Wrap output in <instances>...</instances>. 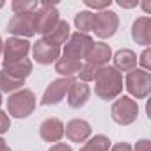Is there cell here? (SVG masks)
I'll return each instance as SVG.
<instances>
[{
    "instance_id": "obj_23",
    "label": "cell",
    "mask_w": 151,
    "mask_h": 151,
    "mask_svg": "<svg viewBox=\"0 0 151 151\" xmlns=\"http://www.w3.org/2000/svg\"><path fill=\"white\" fill-rule=\"evenodd\" d=\"M93 18L94 14L91 11H80L75 16V25H77L80 34H87L89 30H93Z\"/></svg>"
},
{
    "instance_id": "obj_34",
    "label": "cell",
    "mask_w": 151,
    "mask_h": 151,
    "mask_svg": "<svg viewBox=\"0 0 151 151\" xmlns=\"http://www.w3.org/2000/svg\"><path fill=\"white\" fill-rule=\"evenodd\" d=\"M142 7H144V11H146V14H147V13H149V9H151V4H149V2H144V4H142Z\"/></svg>"
},
{
    "instance_id": "obj_14",
    "label": "cell",
    "mask_w": 151,
    "mask_h": 151,
    "mask_svg": "<svg viewBox=\"0 0 151 151\" xmlns=\"http://www.w3.org/2000/svg\"><path fill=\"white\" fill-rule=\"evenodd\" d=\"M39 135L46 142H59L64 137V124L57 117H48L39 126Z\"/></svg>"
},
{
    "instance_id": "obj_30",
    "label": "cell",
    "mask_w": 151,
    "mask_h": 151,
    "mask_svg": "<svg viewBox=\"0 0 151 151\" xmlns=\"http://www.w3.org/2000/svg\"><path fill=\"white\" fill-rule=\"evenodd\" d=\"M48 151H73L71 149V146L69 144H64V142H57V144H53Z\"/></svg>"
},
{
    "instance_id": "obj_26",
    "label": "cell",
    "mask_w": 151,
    "mask_h": 151,
    "mask_svg": "<svg viewBox=\"0 0 151 151\" xmlns=\"http://www.w3.org/2000/svg\"><path fill=\"white\" fill-rule=\"evenodd\" d=\"M84 4L91 9H98V11H105L112 6V0H84Z\"/></svg>"
},
{
    "instance_id": "obj_15",
    "label": "cell",
    "mask_w": 151,
    "mask_h": 151,
    "mask_svg": "<svg viewBox=\"0 0 151 151\" xmlns=\"http://www.w3.org/2000/svg\"><path fill=\"white\" fill-rule=\"evenodd\" d=\"M86 59H87L89 64H93L96 68H101V66H107V62L112 59V50L107 43H93Z\"/></svg>"
},
{
    "instance_id": "obj_18",
    "label": "cell",
    "mask_w": 151,
    "mask_h": 151,
    "mask_svg": "<svg viewBox=\"0 0 151 151\" xmlns=\"http://www.w3.org/2000/svg\"><path fill=\"white\" fill-rule=\"evenodd\" d=\"M82 69V60L71 59V57H59L55 60V71L59 75H62L64 78H73V75H78V71Z\"/></svg>"
},
{
    "instance_id": "obj_17",
    "label": "cell",
    "mask_w": 151,
    "mask_h": 151,
    "mask_svg": "<svg viewBox=\"0 0 151 151\" xmlns=\"http://www.w3.org/2000/svg\"><path fill=\"white\" fill-rule=\"evenodd\" d=\"M114 68L121 73V71H132L137 68V53L128 50V48H123V50H117L114 53Z\"/></svg>"
},
{
    "instance_id": "obj_28",
    "label": "cell",
    "mask_w": 151,
    "mask_h": 151,
    "mask_svg": "<svg viewBox=\"0 0 151 151\" xmlns=\"http://www.w3.org/2000/svg\"><path fill=\"white\" fill-rule=\"evenodd\" d=\"M11 128V121H9V116L4 112V110H0V135L9 132Z\"/></svg>"
},
{
    "instance_id": "obj_5",
    "label": "cell",
    "mask_w": 151,
    "mask_h": 151,
    "mask_svg": "<svg viewBox=\"0 0 151 151\" xmlns=\"http://www.w3.org/2000/svg\"><path fill=\"white\" fill-rule=\"evenodd\" d=\"M110 116H112V119L117 124L128 126V124H132L137 119V116H139V105L130 96H121V98H117L112 103Z\"/></svg>"
},
{
    "instance_id": "obj_36",
    "label": "cell",
    "mask_w": 151,
    "mask_h": 151,
    "mask_svg": "<svg viewBox=\"0 0 151 151\" xmlns=\"http://www.w3.org/2000/svg\"><path fill=\"white\" fill-rule=\"evenodd\" d=\"M4 7V2H2V0H0V9H2Z\"/></svg>"
},
{
    "instance_id": "obj_10",
    "label": "cell",
    "mask_w": 151,
    "mask_h": 151,
    "mask_svg": "<svg viewBox=\"0 0 151 151\" xmlns=\"http://www.w3.org/2000/svg\"><path fill=\"white\" fill-rule=\"evenodd\" d=\"M32 14H14L7 23V32L13 34L14 37H22V39L32 37L36 34L34 27H32Z\"/></svg>"
},
{
    "instance_id": "obj_8",
    "label": "cell",
    "mask_w": 151,
    "mask_h": 151,
    "mask_svg": "<svg viewBox=\"0 0 151 151\" xmlns=\"http://www.w3.org/2000/svg\"><path fill=\"white\" fill-rule=\"evenodd\" d=\"M30 52V43L22 37H9L4 41V64H13L18 60L27 59V53Z\"/></svg>"
},
{
    "instance_id": "obj_37",
    "label": "cell",
    "mask_w": 151,
    "mask_h": 151,
    "mask_svg": "<svg viewBox=\"0 0 151 151\" xmlns=\"http://www.w3.org/2000/svg\"><path fill=\"white\" fill-rule=\"evenodd\" d=\"M0 105H2V94H0Z\"/></svg>"
},
{
    "instance_id": "obj_9",
    "label": "cell",
    "mask_w": 151,
    "mask_h": 151,
    "mask_svg": "<svg viewBox=\"0 0 151 151\" xmlns=\"http://www.w3.org/2000/svg\"><path fill=\"white\" fill-rule=\"evenodd\" d=\"M68 105L71 109H80L87 103L89 96H91V89L87 84L80 82V80H75V78H69L68 82Z\"/></svg>"
},
{
    "instance_id": "obj_13",
    "label": "cell",
    "mask_w": 151,
    "mask_h": 151,
    "mask_svg": "<svg viewBox=\"0 0 151 151\" xmlns=\"http://www.w3.org/2000/svg\"><path fill=\"white\" fill-rule=\"evenodd\" d=\"M64 135L71 142H86L91 137V124L84 119H71L64 126Z\"/></svg>"
},
{
    "instance_id": "obj_35",
    "label": "cell",
    "mask_w": 151,
    "mask_h": 151,
    "mask_svg": "<svg viewBox=\"0 0 151 151\" xmlns=\"http://www.w3.org/2000/svg\"><path fill=\"white\" fill-rule=\"evenodd\" d=\"M2 52H4V41L0 39V55H2Z\"/></svg>"
},
{
    "instance_id": "obj_32",
    "label": "cell",
    "mask_w": 151,
    "mask_h": 151,
    "mask_svg": "<svg viewBox=\"0 0 151 151\" xmlns=\"http://www.w3.org/2000/svg\"><path fill=\"white\" fill-rule=\"evenodd\" d=\"M117 6H119V7H124V9H132V7L139 6V2H137V0H133V2H124V0H117Z\"/></svg>"
},
{
    "instance_id": "obj_25",
    "label": "cell",
    "mask_w": 151,
    "mask_h": 151,
    "mask_svg": "<svg viewBox=\"0 0 151 151\" xmlns=\"http://www.w3.org/2000/svg\"><path fill=\"white\" fill-rule=\"evenodd\" d=\"M96 73H98V68L93 66V64H82V69L78 71V77H80V82L87 84V82H93L94 77H96Z\"/></svg>"
},
{
    "instance_id": "obj_7",
    "label": "cell",
    "mask_w": 151,
    "mask_h": 151,
    "mask_svg": "<svg viewBox=\"0 0 151 151\" xmlns=\"http://www.w3.org/2000/svg\"><path fill=\"white\" fill-rule=\"evenodd\" d=\"M93 43L94 41L87 34L75 32V34L69 36V39H68V43L64 46V53L62 55L71 57V59H77V60H82V59H86V55H87V52H89Z\"/></svg>"
},
{
    "instance_id": "obj_19",
    "label": "cell",
    "mask_w": 151,
    "mask_h": 151,
    "mask_svg": "<svg viewBox=\"0 0 151 151\" xmlns=\"http://www.w3.org/2000/svg\"><path fill=\"white\" fill-rule=\"evenodd\" d=\"M69 36H71V34H69V25H68V22L59 20L57 25H55L46 36H43V39L48 41V43H52V45H55V46H60V45H66V43H68Z\"/></svg>"
},
{
    "instance_id": "obj_24",
    "label": "cell",
    "mask_w": 151,
    "mask_h": 151,
    "mask_svg": "<svg viewBox=\"0 0 151 151\" xmlns=\"http://www.w3.org/2000/svg\"><path fill=\"white\" fill-rule=\"evenodd\" d=\"M14 14H32L37 7H39V2H30V0H14L11 4Z\"/></svg>"
},
{
    "instance_id": "obj_20",
    "label": "cell",
    "mask_w": 151,
    "mask_h": 151,
    "mask_svg": "<svg viewBox=\"0 0 151 151\" xmlns=\"http://www.w3.org/2000/svg\"><path fill=\"white\" fill-rule=\"evenodd\" d=\"M4 71L9 73L11 77H14V78L25 80L29 75L32 73V62L29 59H23V60L13 62V64H4Z\"/></svg>"
},
{
    "instance_id": "obj_22",
    "label": "cell",
    "mask_w": 151,
    "mask_h": 151,
    "mask_svg": "<svg viewBox=\"0 0 151 151\" xmlns=\"http://www.w3.org/2000/svg\"><path fill=\"white\" fill-rule=\"evenodd\" d=\"M109 147H110L109 137H105V135H94L93 139H89L80 147V151H109Z\"/></svg>"
},
{
    "instance_id": "obj_2",
    "label": "cell",
    "mask_w": 151,
    "mask_h": 151,
    "mask_svg": "<svg viewBox=\"0 0 151 151\" xmlns=\"http://www.w3.org/2000/svg\"><path fill=\"white\" fill-rule=\"evenodd\" d=\"M34 109H36V96L29 89L16 91L7 100V114L16 117V119L29 117L34 112Z\"/></svg>"
},
{
    "instance_id": "obj_27",
    "label": "cell",
    "mask_w": 151,
    "mask_h": 151,
    "mask_svg": "<svg viewBox=\"0 0 151 151\" xmlns=\"http://www.w3.org/2000/svg\"><path fill=\"white\" fill-rule=\"evenodd\" d=\"M149 57H151V50H149V48H146V50L140 53V57H139V62H140L142 69L147 71V73H149V69H151V60H149Z\"/></svg>"
},
{
    "instance_id": "obj_33",
    "label": "cell",
    "mask_w": 151,
    "mask_h": 151,
    "mask_svg": "<svg viewBox=\"0 0 151 151\" xmlns=\"http://www.w3.org/2000/svg\"><path fill=\"white\" fill-rule=\"evenodd\" d=\"M0 151H13V149L9 147V144H7L2 137H0Z\"/></svg>"
},
{
    "instance_id": "obj_6",
    "label": "cell",
    "mask_w": 151,
    "mask_h": 151,
    "mask_svg": "<svg viewBox=\"0 0 151 151\" xmlns=\"http://www.w3.org/2000/svg\"><path fill=\"white\" fill-rule=\"evenodd\" d=\"M119 27V18L114 11L110 9H105V11H98L93 18V30L98 37L101 39H107V37H112L116 34Z\"/></svg>"
},
{
    "instance_id": "obj_3",
    "label": "cell",
    "mask_w": 151,
    "mask_h": 151,
    "mask_svg": "<svg viewBox=\"0 0 151 151\" xmlns=\"http://www.w3.org/2000/svg\"><path fill=\"white\" fill-rule=\"evenodd\" d=\"M59 22V11L50 2H39V7L32 14V27L36 34L46 36Z\"/></svg>"
},
{
    "instance_id": "obj_29",
    "label": "cell",
    "mask_w": 151,
    "mask_h": 151,
    "mask_svg": "<svg viewBox=\"0 0 151 151\" xmlns=\"http://www.w3.org/2000/svg\"><path fill=\"white\" fill-rule=\"evenodd\" d=\"M135 151H151V142H149L147 139L139 140L137 146H135Z\"/></svg>"
},
{
    "instance_id": "obj_21",
    "label": "cell",
    "mask_w": 151,
    "mask_h": 151,
    "mask_svg": "<svg viewBox=\"0 0 151 151\" xmlns=\"http://www.w3.org/2000/svg\"><path fill=\"white\" fill-rule=\"evenodd\" d=\"M25 84V80L14 78L9 73H6L4 69H0V93H16L20 91V87Z\"/></svg>"
},
{
    "instance_id": "obj_31",
    "label": "cell",
    "mask_w": 151,
    "mask_h": 151,
    "mask_svg": "<svg viewBox=\"0 0 151 151\" xmlns=\"http://www.w3.org/2000/svg\"><path fill=\"white\" fill-rule=\"evenodd\" d=\"M110 151H133V149H132V146H130L128 142H119V144H116Z\"/></svg>"
},
{
    "instance_id": "obj_11",
    "label": "cell",
    "mask_w": 151,
    "mask_h": 151,
    "mask_svg": "<svg viewBox=\"0 0 151 151\" xmlns=\"http://www.w3.org/2000/svg\"><path fill=\"white\" fill-rule=\"evenodd\" d=\"M32 53L36 62L39 64H52L53 60H57L60 57V46H55L48 41H45L43 37L37 39L32 46Z\"/></svg>"
},
{
    "instance_id": "obj_16",
    "label": "cell",
    "mask_w": 151,
    "mask_h": 151,
    "mask_svg": "<svg viewBox=\"0 0 151 151\" xmlns=\"http://www.w3.org/2000/svg\"><path fill=\"white\" fill-rule=\"evenodd\" d=\"M132 37L137 45H142V46L151 45V20L147 16H140L133 22Z\"/></svg>"
},
{
    "instance_id": "obj_4",
    "label": "cell",
    "mask_w": 151,
    "mask_h": 151,
    "mask_svg": "<svg viewBox=\"0 0 151 151\" xmlns=\"http://www.w3.org/2000/svg\"><path fill=\"white\" fill-rule=\"evenodd\" d=\"M124 87L126 91L137 98V100H144L149 93H151V75L144 69H132L126 73V80H124Z\"/></svg>"
},
{
    "instance_id": "obj_12",
    "label": "cell",
    "mask_w": 151,
    "mask_h": 151,
    "mask_svg": "<svg viewBox=\"0 0 151 151\" xmlns=\"http://www.w3.org/2000/svg\"><path fill=\"white\" fill-rule=\"evenodd\" d=\"M68 82H69V78H57V80H53V82L46 87V91H45V94H43V98H41L39 103H41L43 107L60 103V101L64 100L66 93H68Z\"/></svg>"
},
{
    "instance_id": "obj_1",
    "label": "cell",
    "mask_w": 151,
    "mask_h": 151,
    "mask_svg": "<svg viewBox=\"0 0 151 151\" xmlns=\"http://www.w3.org/2000/svg\"><path fill=\"white\" fill-rule=\"evenodd\" d=\"M123 75L114 66H101L94 77V93L101 100H114L123 93Z\"/></svg>"
}]
</instances>
